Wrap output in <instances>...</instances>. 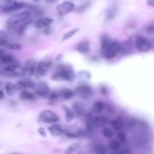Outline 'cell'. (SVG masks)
<instances>
[{"label":"cell","instance_id":"cell-49","mask_svg":"<svg viewBox=\"0 0 154 154\" xmlns=\"http://www.w3.org/2000/svg\"><path fill=\"white\" fill-rule=\"evenodd\" d=\"M5 51L4 49H0V59L2 58V56H4L5 54Z\"/></svg>","mask_w":154,"mask_h":154},{"label":"cell","instance_id":"cell-27","mask_svg":"<svg viewBox=\"0 0 154 154\" xmlns=\"http://www.w3.org/2000/svg\"><path fill=\"white\" fill-rule=\"evenodd\" d=\"M80 146L77 143H74L69 144L65 149L64 153L66 154H71L75 152H76L77 150L79 149Z\"/></svg>","mask_w":154,"mask_h":154},{"label":"cell","instance_id":"cell-53","mask_svg":"<svg viewBox=\"0 0 154 154\" xmlns=\"http://www.w3.org/2000/svg\"><path fill=\"white\" fill-rule=\"evenodd\" d=\"M12 1V0H3V1L4 2H9V1Z\"/></svg>","mask_w":154,"mask_h":154},{"label":"cell","instance_id":"cell-9","mask_svg":"<svg viewBox=\"0 0 154 154\" xmlns=\"http://www.w3.org/2000/svg\"><path fill=\"white\" fill-rule=\"evenodd\" d=\"M75 8V5L73 2L70 1H63V2L58 4L56 9L58 13L61 15L66 14L72 11Z\"/></svg>","mask_w":154,"mask_h":154},{"label":"cell","instance_id":"cell-44","mask_svg":"<svg viewBox=\"0 0 154 154\" xmlns=\"http://www.w3.org/2000/svg\"><path fill=\"white\" fill-rule=\"evenodd\" d=\"M37 132L38 133L43 137H46V132L45 131V129L43 127H39L37 129Z\"/></svg>","mask_w":154,"mask_h":154},{"label":"cell","instance_id":"cell-3","mask_svg":"<svg viewBox=\"0 0 154 154\" xmlns=\"http://www.w3.org/2000/svg\"><path fill=\"white\" fill-rule=\"evenodd\" d=\"M120 51V44L117 42L112 41L108 48L103 51L104 57L107 60H111L115 58Z\"/></svg>","mask_w":154,"mask_h":154},{"label":"cell","instance_id":"cell-1","mask_svg":"<svg viewBox=\"0 0 154 154\" xmlns=\"http://www.w3.org/2000/svg\"><path fill=\"white\" fill-rule=\"evenodd\" d=\"M76 78L74 70L69 65H61L57 67V70L52 75L51 79L54 81L72 82Z\"/></svg>","mask_w":154,"mask_h":154},{"label":"cell","instance_id":"cell-19","mask_svg":"<svg viewBox=\"0 0 154 154\" xmlns=\"http://www.w3.org/2000/svg\"><path fill=\"white\" fill-rule=\"evenodd\" d=\"M58 93L59 94V96L61 98L65 100H68L71 99L75 94V92L73 90L67 88H62Z\"/></svg>","mask_w":154,"mask_h":154},{"label":"cell","instance_id":"cell-10","mask_svg":"<svg viewBox=\"0 0 154 154\" xmlns=\"http://www.w3.org/2000/svg\"><path fill=\"white\" fill-rule=\"evenodd\" d=\"M135 46L140 52H147L151 49V43L146 38L143 37H138L135 41Z\"/></svg>","mask_w":154,"mask_h":154},{"label":"cell","instance_id":"cell-29","mask_svg":"<svg viewBox=\"0 0 154 154\" xmlns=\"http://www.w3.org/2000/svg\"><path fill=\"white\" fill-rule=\"evenodd\" d=\"M104 108V103L101 100L95 102L93 105V111L96 113H100Z\"/></svg>","mask_w":154,"mask_h":154},{"label":"cell","instance_id":"cell-41","mask_svg":"<svg viewBox=\"0 0 154 154\" xmlns=\"http://www.w3.org/2000/svg\"><path fill=\"white\" fill-rule=\"evenodd\" d=\"M103 135L106 138H110L113 135V132L109 128H104L102 130Z\"/></svg>","mask_w":154,"mask_h":154},{"label":"cell","instance_id":"cell-40","mask_svg":"<svg viewBox=\"0 0 154 154\" xmlns=\"http://www.w3.org/2000/svg\"><path fill=\"white\" fill-rule=\"evenodd\" d=\"M111 124H112L113 128L117 131H120V129H122V126H123L122 122L119 120H117V119L112 121Z\"/></svg>","mask_w":154,"mask_h":154},{"label":"cell","instance_id":"cell-14","mask_svg":"<svg viewBox=\"0 0 154 154\" xmlns=\"http://www.w3.org/2000/svg\"><path fill=\"white\" fill-rule=\"evenodd\" d=\"M35 91L38 95L43 96L46 95L49 91V88L48 84L45 81L39 82L35 87Z\"/></svg>","mask_w":154,"mask_h":154},{"label":"cell","instance_id":"cell-5","mask_svg":"<svg viewBox=\"0 0 154 154\" xmlns=\"http://www.w3.org/2000/svg\"><path fill=\"white\" fill-rule=\"evenodd\" d=\"M26 4L23 2L16 1H11L9 2H4L1 7V10L3 12L7 13L13 11H15L17 10L21 9L25 7H26Z\"/></svg>","mask_w":154,"mask_h":154},{"label":"cell","instance_id":"cell-52","mask_svg":"<svg viewBox=\"0 0 154 154\" xmlns=\"http://www.w3.org/2000/svg\"><path fill=\"white\" fill-rule=\"evenodd\" d=\"M31 1H32L33 2H39V1H40L41 0H31Z\"/></svg>","mask_w":154,"mask_h":154},{"label":"cell","instance_id":"cell-22","mask_svg":"<svg viewBox=\"0 0 154 154\" xmlns=\"http://www.w3.org/2000/svg\"><path fill=\"white\" fill-rule=\"evenodd\" d=\"M62 107L66 113V116H65L66 122H72L75 118V114L74 111L71 110L69 108H68L67 106H66L65 105H63Z\"/></svg>","mask_w":154,"mask_h":154},{"label":"cell","instance_id":"cell-21","mask_svg":"<svg viewBox=\"0 0 154 154\" xmlns=\"http://www.w3.org/2000/svg\"><path fill=\"white\" fill-rule=\"evenodd\" d=\"M26 7L29 9L31 12L38 16H41L44 14V10L40 7L34 5V4H26Z\"/></svg>","mask_w":154,"mask_h":154},{"label":"cell","instance_id":"cell-20","mask_svg":"<svg viewBox=\"0 0 154 154\" xmlns=\"http://www.w3.org/2000/svg\"><path fill=\"white\" fill-rule=\"evenodd\" d=\"M93 122L95 126L100 127L107 125L108 123V119L105 116H99L93 118Z\"/></svg>","mask_w":154,"mask_h":154},{"label":"cell","instance_id":"cell-24","mask_svg":"<svg viewBox=\"0 0 154 154\" xmlns=\"http://www.w3.org/2000/svg\"><path fill=\"white\" fill-rule=\"evenodd\" d=\"M17 59L12 55H6L5 54L0 59V62L4 64H9L17 62Z\"/></svg>","mask_w":154,"mask_h":154},{"label":"cell","instance_id":"cell-33","mask_svg":"<svg viewBox=\"0 0 154 154\" xmlns=\"http://www.w3.org/2000/svg\"><path fill=\"white\" fill-rule=\"evenodd\" d=\"M93 150L97 154H105L107 152L106 146L102 144H97L94 146Z\"/></svg>","mask_w":154,"mask_h":154},{"label":"cell","instance_id":"cell-6","mask_svg":"<svg viewBox=\"0 0 154 154\" xmlns=\"http://www.w3.org/2000/svg\"><path fill=\"white\" fill-rule=\"evenodd\" d=\"M75 93L81 98L86 99L92 96L93 89L90 86L85 84H79V86L75 88Z\"/></svg>","mask_w":154,"mask_h":154},{"label":"cell","instance_id":"cell-30","mask_svg":"<svg viewBox=\"0 0 154 154\" xmlns=\"http://www.w3.org/2000/svg\"><path fill=\"white\" fill-rule=\"evenodd\" d=\"M72 108L75 115L81 116L84 113V108L82 105L79 102H75L73 104Z\"/></svg>","mask_w":154,"mask_h":154},{"label":"cell","instance_id":"cell-25","mask_svg":"<svg viewBox=\"0 0 154 154\" xmlns=\"http://www.w3.org/2000/svg\"><path fill=\"white\" fill-rule=\"evenodd\" d=\"M91 2L87 1L77 5L75 7V10L77 13H82L85 11L87 9H88L91 6Z\"/></svg>","mask_w":154,"mask_h":154},{"label":"cell","instance_id":"cell-17","mask_svg":"<svg viewBox=\"0 0 154 154\" xmlns=\"http://www.w3.org/2000/svg\"><path fill=\"white\" fill-rule=\"evenodd\" d=\"M49 132L53 137H58L63 133V128L57 124H54L49 127Z\"/></svg>","mask_w":154,"mask_h":154},{"label":"cell","instance_id":"cell-16","mask_svg":"<svg viewBox=\"0 0 154 154\" xmlns=\"http://www.w3.org/2000/svg\"><path fill=\"white\" fill-rule=\"evenodd\" d=\"M75 49L81 54H87L90 51V43L88 40H83L76 45Z\"/></svg>","mask_w":154,"mask_h":154},{"label":"cell","instance_id":"cell-23","mask_svg":"<svg viewBox=\"0 0 154 154\" xmlns=\"http://www.w3.org/2000/svg\"><path fill=\"white\" fill-rule=\"evenodd\" d=\"M5 88L7 94L8 96H13L17 90L16 84L12 83L11 82H7L5 85Z\"/></svg>","mask_w":154,"mask_h":154},{"label":"cell","instance_id":"cell-36","mask_svg":"<svg viewBox=\"0 0 154 154\" xmlns=\"http://www.w3.org/2000/svg\"><path fill=\"white\" fill-rule=\"evenodd\" d=\"M8 43V37L6 33L0 30V46H4Z\"/></svg>","mask_w":154,"mask_h":154},{"label":"cell","instance_id":"cell-28","mask_svg":"<svg viewBox=\"0 0 154 154\" xmlns=\"http://www.w3.org/2000/svg\"><path fill=\"white\" fill-rule=\"evenodd\" d=\"M59 97L60 96L58 92H55V91L52 92L49 96V97L48 99V103H47L48 105L50 106L54 105L57 102Z\"/></svg>","mask_w":154,"mask_h":154},{"label":"cell","instance_id":"cell-46","mask_svg":"<svg viewBox=\"0 0 154 154\" xmlns=\"http://www.w3.org/2000/svg\"><path fill=\"white\" fill-rule=\"evenodd\" d=\"M49 26L45 27V28L44 29V33L45 34H51V28Z\"/></svg>","mask_w":154,"mask_h":154},{"label":"cell","instance_id":"cell-47","mask_svg":"<svg viewBox=\"0 0 154 154\" xmlns=\"http://www.w3.org/2000/svg\"><path fill=\"white\" fill-rule=\"evenodd\" d=\"M146 4L152 7H154V0H147Z\"/></svg>","mask_w":154,"mask_h":154},{"label":"cell","instance_id":"cell-26","mask_svg":"<svg viewBox=\"0 0 154 154\" xmlns=\"http://www.w3.org/2000/svg\"><path fill=\"white\" fill-rule=\"evenodd\" d=\"M20 98L25 100H34L35 99L34 94L26 90H22L20 94Z\"/></svg>","mask_w":154,"mask_h":154},{"label":"cell","instance_id":"cell-34","mask_svg":"<svg viewBox=\"0 0 154 154\" xmlns=\"http://www.w3.org/2000/svg\"><path fill=\"white\" fill-rule=\"evenodd\" d=\"M0 75L5 78H13L19 75V72H8L4 69H0Z\"/></svg>","mask_w":154,"mask_h":154},{"label":"cell","instance_id":"cell-13","mask_svg":"<svg viewBox=\"0 0 154 154\" xmlns=\"http://www.w3.org/2000/svg\"><path fill=\"white\" fill-rule=\"evenodd\" d=\"M54 22L53 19L48 17H41L37 19L34 23V26L36 28H42L49 26Z\"/></svg>","mask_w":154,"mask_h":154},{"label":"cell","instance_id":"cell-12","mask_svg":"<svg viewBox=\"0 0 154 154\" xmlns=\"http://www.w3.org/2000/svg\"><path fill=\"white\" fill-rule=\"evenodd\" d=\"M117 13V6L115 4H111L106 10L105 16V20L106 22H109L112 20Z\"/></svg>","mask_w":154,"mask_h":154},{"label":"cell","instance_id":"cell-43","mask_svg":"<svg viewBox=\"0 0 154 154\" xmlns=\"http://www.w3.org/2000/svg\"><path fill=\"white\" fill-rule=\"evenodd\" d=\"M65 135L67 137L69 138H77V137H79V135L78 134L77 132L76 133L71 132V131H66L65 132Z\"/></svg>","mask_w":154,"mask_h":154},{"label":"cell","instance_id":"cell-37","mask_svg":"<svg viewBox=\"0 0 154 154\" xmlns=\"http://www.w3.org/2000/svg\"><path fill=\"white\" fill-rule=\"evenodd\" d=\"M19 64L17 61V62L8 64L7 66H5L4 67V69L5 70L8 71V72H15L16 70V69L19 67Z\"/></svg>","mask_w":154,"mask_h":154},{"label":"cell","instance_id":"cell-50","mask_svg":"<svg viewBox=\"0 0 154 154\" xmlns=\"http://www.w3.org/2000/svg\"><path fill=\"white\" fill-rule=\"evenodd\" d=\"M57 0H45V1L47 3H55Z\"/></svg>","mask_w":154,"mask_h":154},{"label":"cell","instance_id":"cell-32","mask_svg":"<svg viewBox=\"0 0 154 154\" xmlns=\"http://www.w3.org/2000/svg\"><path fill=\"white\" fill-rule=\"evenodd\" d=\"M112 40L106 35H102L101 37V49L104 51L110 45Z\"/></svg>","mask_w":154,"mask_h":154},{"label":"cell","instance_id":"cell-39","mask_svg":"<svg viewBox=\"0 0 154 154\" xmlns=\"http://www.w3.org/2000/svg\"><path fill=\"white\" fill-rule=\"evenodd\" d=\"M109 148L114 151H116L120 149V144L119 143V142L116 140H112V141H111L109 143Z\"/></svg>","mask_w":154,"mask_h":154},{"label":"cell","instance_id":"cell-11","mask_svg":"<svg viewBox=\"0 0 154 154\" xmlns=\"http://www.w3.org/2000/svg\"><path fill=\"white\" fill-rule=\"evenodd\" d=\"M52 65L51 61H42L39 62L37 66V73L39 76H44L46 75L49 72V68Z\"/></svg>","mask_w":154,"mask_h":154},{"label":"cell","instance_id":"cell-38","mask_svg":"<svg viewBox=\"0 0 154 154\" xmlns=\"http://www.w3.org/2000/svg\"><path fill=\"white\" fill-rule=\"evenodd\" d=\"M64 59V55L63 54H60L56 57L55 60V64L56 67L61 66V65L63 64Z\"/></svg>","mask_w":154,"mask_h":154},{"label":"cell","instance_id":"cell-2","mask_svg":"<svg viewBox=\"0 0 154 154\" xmlns=\"http://www.w3.org/2000/svg\"><path fill=\"white\" fill-rule=\"evenodd\" d=\"M31 13L28 10H25L21 12L17 13L10 16L7 20V22L10 26H14L23 20H26L30 16Z\"/></svg>","mask_w":154,"mask_h":154},{"label":"cell","instance_id":"cell-8","mask_svg":"<svg viewBox=\"0 0 154 154\" xmlns=\"http://www.w3.org/2000/svg\"><path fill=\"white\" fill-rule=\"evenodd\" d=\"M16 86L17 90L22 91L28 88L35 89L36 87V84L33 80L28 78H26L17 81L16 83Z\"/></svg>","mask_w":154,"mask_h":154},{"label":"cell","instance_id":"cell-18","mask_svg":"<svg viewBox=\"0 0 154 154\" xmlns=\"http://www.w3.org/2000/svg\"><path fill=\"white\" fill-rule=\"evenodd\" d=\"M132 46L131 42L129 40H126L120 44V51L121 53L123 55H128L131 54L132 52Z\"/></svg>","mask_w":154,"mask_h":154},{"label":"cell","instance_id":"cell-45","mask_svg":"<svg viewBox=\"0 0 154 154\" xmlns=\"http://www.w3.org/2000/svg\"><path fill=\"white\" fill-rule=\"evenodd\" d=\"M117 138L118 140L120 141V142H125L126 141V135L123 132H120L119 134H118V136H117Z\"/></svg>","mask_w":154,"mask_h":154},{"label":"cell","instance_id":"cell-42","mask_svg":"<svg viewBox=\"0 0 154 154\" xmlns=\"http://www.w3.org/2000/svg\"><path fill=\"white\" fill-rule=\"evenodd\" d=\"M8 49L13 51H17V50H20L22 48V46L17 43H10L8 45Z\"/></svg>","mask_w":154,"mask_h":154},{"label":"cell","instance_id":"cell-7","mask_svg":"<svg viewBox=\"0 0 154 154\" xmlns=\"http://www.w3.org/2000/svg\"><path fill=\"white\" fill-rule=\"evenodd\" d=\"M35 61L34 60H29L26 62L25 65L22 69V75L26 78L32 76L35 72Z\"/></svg>","mask_w":154,"mask_h":154},{"label":"cell","instance_id":"cell-4","mask_svg":"<svg viewBox=\"0 0 154 154\" xmlns=\"http://www.w3.org/2000/svg\"><path fill=\"white\" fill-rule=\"evenodd\" d=\"M39 120L46 123H55L58 120V117L55 112L50 109H44L39 114Z\"/></svg>","mask_w":154,"mask_h":154},{"label":"cell","instance_id":"cell-15","mask_svg":"<svg viewBox=\"0 0 154 154\" xmlns=\"http://www.w3.org/2000/svg\"><path fill=\"white\" fill-rule=\"evenodd\" d=\"M91 77V73L87 70H81L77 73L76 78L79 84H85Z\"/></svg>","mask_w":154,"mask_h":154},{"label":"cell","instance_id":"cell-31","mask_svg":"<svg viewBox=\"0 0 154 154\" xmlns=\"http://www.w3.org/2000/svg\"><path fill=\"white\" fill-rule=\"evenodd\" d=\"M79 29L76 28L74 29H72L67 32H66V33H64L63 35L62 39H61V42H64L65 40H67L70 38H72L74 35H75L78 31H79Z\"/></svg>","mask_w":154,"mask_h":154},{"label":"cell","instance_id":"cell-48","mask_svg":"<svg viewBox=\"0 0 154 154\" xmlns=\"http://www.w3.org/2000/svg\"><path fill=\"white\" fill-rule=\"evenodd\" d=\"M4 97H5L4 93L1 90H0V100L4 99Z\"/></svg>","mask_w":154,"mask_h":154},{"label":"cell","instance_id":"cell-51","mask_svg":"<svg viewBox=\"0 0 154 154\" xmlns=\"http://www.w3.org/2000/svg\"><path fill=\"white\" fill-rule=\"evenodd\" d=\"M100 92L102 93H105L106 92V90L103 87H100Z\"/></svg>","mask_w":154,"mask_h":154},{"label":"cell","instance_id":"cell-35","mask_svg":"<svg viewBox=\"0 0 154 154\" xmlns=\"http://www.w3.org/2000/svg\"><path fill=\"white\" fill-rule=\"evenodd\" d=\"M31 23H32V20H27L26 21H25V22H23L19 27V28H18V29H17V33L19 34V35H22L24 32H25V30H26V29L28 28V26L30 25V24H31Z\"/></svg>","mask_w":154,"mask_h":154}]
</instances>
